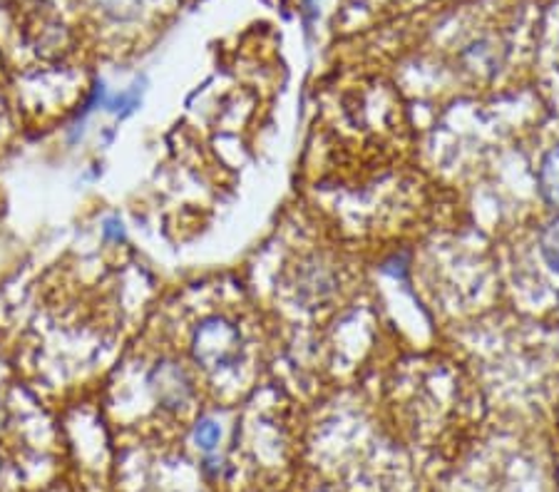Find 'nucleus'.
Listing matches in <instances>:
<instances>
[{
  "label": "nucleus",
  "instance_id": "obj_1",
  "mask_svg": "<svg viewBox=\"0 0 559 492\" xmlns=\"http://www.w3.org/2000/svg\"><path fill=\"white\" fill-rule=\"evenodd\" d=\"M241 351V338L239 331L224 319H210L197 328L192 353L197 363H202L204 369L216 371L227 369L239 358Z\"/></svg>",
  "mask_w": 559,
  "mask_h": 492
},
{
  "label": "nucleus",
  "instance_id": "obj_2",
  "mask_svg": "<svg viewBox=\"0 0 559 492\" xmlns=\"http://www.w3.org/2000/svg\"><path fill=\"white\" fill-rule=\"evenodd\" d=\"M155 383L159 388V398L165 403H173V406H179L189 396L187 373L175 363H165L162 369H157Z\"/></svg>",
  "mask_w": 559,
  "mask_h": 492
},
{
  "label": "nucleus",
  "instance_id": "obj_3",
  "mask_svg": "<svg viewBox=\"0 0 559 492\" xmlns=\"http://www.w3.org/2000/svg\"><path fill=\"white\" fill-rule=\"evenodd\" d=\"M537 190L549 207L559 212V145L545 152L537 167Z\"/></svg>",
  "mask_w": 559,
  "mask_h": 492
},
{
  "label": "nucleus",
  "instance_id": "obj_4",
  "mask_svg": "<svg viewBox=\"0 0 559 492\" xmlns=\"http://www.w3.org/2000/svg\"><path fill=\"white\" fill-rule=\"evenodd\" d=\"M539 252H543L547 266L559 274V214L539 231Z\"/></svg>",
  "mask_w": 559,
  "mask_h": 492
},
{
  "label": "nucleus",
  "instance_id": "obj_5",
  "mask_svg": "<svg viewBox=\"0 0 559 492\" xmlns=\"http://www.w3.org/2000/svg\"><path fill=\"white\" fill-rule=\"evenodd\" d=\"M219 437H222V428L216 425L212 418H202L200 423H197L194 441L202 447V451H214L216 443H219Z\"/></svg>",
  "mask_w": 559,
  "mask_h": 492
},
{
  "label": "nucleus",
  "instance_id": "obj_6",
  "mask_svg": "<svg viewBox=\"0 0 559 492\" xmlns=\"http://www.w3.org/2000/svg\"><path fill=\"white\" fill-rule=\"evenodd\" d=\"M103 5L112 17H122V21H128V17L138 15L142 0H103Z\"/></svg>",
  "mask_w": 559,
  "mask_h": 492
},
{
  "label": "nucleus",
  "instance_id": "obj_7",
  "mask_svg": "<svg viewBox=\"0 0 559 492\" xmlns=\"http://www.w3.org/2000/svg\"><path fill=\"white\" fill-rule=\"evenodd\" d=\"M105 235H110V237H115V239H120V237H122V224H120V221H107Z\"/></svg>",
  "mask_w": 559,
  "mask_h": 492
}]
</instances>
